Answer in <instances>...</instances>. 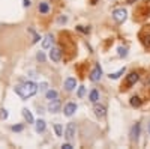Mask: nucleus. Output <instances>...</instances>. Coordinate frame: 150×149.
Here are the masks:
<instances>
[{
    "label": "nucleus",
    "mask_w": 150,
    "mask_h": 149,
    "mask_svg": "<svg viewBox=\"0 0 150 149\" xmlns=\"http://www.w3.org/2000/svg\"><path fill=\"white\" fill-rule=\"evenodd\" d=\"M23 125H14L12 127V131H15V133H20V131H23Z\"/></svg>",
    "instance_id": "obj_29"
},
{
    "label": "nucleus",
    "mask_w": 150,
    "mask_h": 149,
    "mask_svg": "<svg viewBox=\"0 0 150 149\" xmlns=\"http://www.w3.org/2000/svg\"><path fill=\"white\" fill-rule=\"evenodd\" d=\"M77 29H78V30H80V32H89V29H84V27H83V26H78V27H77Z\"/></svg>",
    "instance_id": "obj_33"
},
{
    "label": "nucleus",
    "mask_w": 150,
    "mask_h": 149,
    "mask_svg": "<svg viewBox=\"0 0 150 149\" xmlns=\"http://www.w3.org/2000/svg\"><path fill=\"white\" fill-rule=\"evenodd\" d=\"M75 88H77V80H75L74 77H68L66 80H65V89L66 91H74Z\"/></svg>",
    "instance_id": "obj_9"
},
{
    "label": "nucleus",
    "mask_w": 150,
    "mask_h": 149,
    "mask_svg": "<svg viewBox=\"0 0 150 149\" xmlns=\"http://www.w3.org/2000/svg\"><path fill=\"white\" fill-rule=\"evenodd\" d=\"M117 51H119V56H120V57H125V56L128 54V48H126V47H119Z\"/></svg>",
    "instance_id": "obj_23"
},
{
    "label": "nucleus",
    "mask_w": 150,
    "mask_h": 149,
    "mask_svg": "<svg viewBox=\"0 0 150 149\" xmlns=\"http://www.w3.org/2000/svg\"><path fill=\"white\" fill-rule=\"evenodd\" d=\"M30 5H32L30 0H23V6H24V8H29Z\"/></svg>",
    "instance_id": "obj_30"
},
{
    "label": "nucleus",
    "mask_w": 150,
    "mask_h": 149,
    "mask_svg": "<svg viewBox=\"0 0 150 149\" xmlns=\"http://www.w3.org/2000/svg\"><path fill=\"white\" fill-rule=\"evenodd\" d=\"M128 3H134V2H137V0H126Z\"/></svg>",
    "instance_id": "obj_34"
},
{
    "label": "nucleus",
    "mask_w": 150,
    "mask_h": 149,
    "mask_svg": "<svg viewBox=\"0 0 150 149\" xmlns=\"http://www.w3.org/2000/svg\"><path fill=\"white\" fill-rule=\"evenodd\" d=\"M50 59H51L53 62H60V59H62V50L57 48V47H53L51 51H50Z\"/></svg>",
    "instance_id": "obj_7"
},
{
    "label": "nucleus",
    "mask_w": 150,
    "mask_h": 149,
    "mask_svg": "<svg viewBox=\"0 0 150 149\" xmlns=\"http://www.w3.org/2000/svg\"><path fill=\"white\" fill-rule=\"evenodd\" d=\"M36 59L39 60V62H45V54H44L42 51H39V53L36 54Z\"/></svg>",
    "instance_id": "obj_27"
},
{
    "label": "nucleus",
    "mask_w": 150,
    "mask_h": 149,
    "mask_svg": "<svg viewBox=\"0 0 150 149\" xmlns=\"http://www.w3.org/2000/svg\"><path fill=\"white\" fill-rule=\"evenodd\" d=\"M93 111H95V115L98 116V118H104L105 115H107V108L104 107V106H101V104H96L95 107H93Z\"/></svg>",
    "instance_id": "obj_11"
},
{
    "label": "nucleus",
    "mask_w": 150,
    "mask_h": 149,
    "mask_svg": "<svg viewBox=\"0 0 150 149\" xmlns=\"http://www.w3.org/2000/svg\"><path fill=\"white\" fill-rule=\"evenodd\" d=\"M75 123H68V127H66V131H65V137L68 139V140H72L74 137H75Z\"/></svg>",
    "instance_id": "obj_8"
},
{
    "label": "nucleus",
    "mask_w": 150,
    "mask_h": 149,
    "mask_svg": "<svg viewBox=\"0 0 150 149\" xmlns=\"http://www.w3.org/2000/svg\"><path fill=\"white\" fill-rule=\"evenodd\" d=\"M138 78H140L138 72H131V74H128L126 78H125V81H123V84H122V91H128V89H131L132 86H134L137 81H138Z\"/></svg>",
    "instance_id": "obj_2"
},
{
    "label": "nucleus",
    "mask_w": 150,
    "mask_h": 149,
    "mask_svg": "<svg viewBox=\"0 0 150 149\" xmlns=\"http://www.w3.org/2000/svg\"><path fill=\"white\" fill-rule=\"evenodd\" d=\"M89 99H90L92 103H96L98 99H99V93H98V91H96V89H93V91L90 92V95H89Z\"/></svg>",
    "instance_id": "obj_20"
},
{
    "label": "nucleus",
    "mask_w": 150,
    "mask_h": 149,
    "mask_svg": "<svg viewBox=\"0 0 150 149\" xmlns=\"http://www.w3.org/2000/svg\"><path fill=\"white\" fill-rule=\"evenodd\" d=\"M62 148H63V149H72L74 146L71 143H65V145H62Z\"/></svg>",
    "instance_id": "obj_32"
},
{
    "label": "nucleus",
    "mask_w": 150,
    "mask_h": 149,
    "mask_svg": "<svg viewBox=\"0 0 150 149\" xmlns=\"http://www.w3.org/2000/svg\"><path fill=\"white\" fill-rule=\"evenodd\" d=\"M30 32L33 33V42H38V41H39V36H38V35H36L33 30H30Z\"/></svg>",
    "instance_id": "obj_31"
},
{
    "label": "nucleus",
    "mask_w": 150,
    "mask_h": 149,
    "mask_svg": "<svg viewBox=\"0 0 150 149\" xmlns=\"http://www.w3.org/2000/svg\"><path fill=\"white\" fill-rule=\"evenodd\" d=\"M54 131L57 135H63V128H62L60 123H54Z\"/></svg>",
    "instance_id": "obj_22"
},
{
    "label": "nucleus",
    "mask_w": 150,
    "mask_h": 149,
    "mask_svg": "<svg viewBox=\"0 0 150 149\" xmlns=\"http://www.w3.org/2000/svg\"><path fill=\"white\" fill-rule=\"evenodd\" d=\"M35 130L38 131V133H42L44 130H45V120H42V119H39L36 123H35Z\"/></svg>",
    "instance_id": "obj_17"
},
{
    "label": "nucleus",
    "mask_w": 150,
    "mask_h": 149,
    "mask_svg": "<svg viewBox=\"0 0 150 149\" xmlns=\"http://www.w3.org/2000/svg\"><path fill=\"white\" fill-rule=\"evenodd\" d=\"M125 71H126V68L123 66V68H120V69H119V71H116V72H111L108 77H110L111 80H117L120 76H123V74H125Z\"/></svg>",
    "instance_id": "obj_15"
},
{
    "label": "nucleus",
    "mask_w": 150,
    "mask_h": 149,
    "mask_svg": "<svg viewBox=\"0 0 150 149\" xmlns=\"http://www.w3.org/2000/svg\"><path fill=\"white\" fill-rule=\"evenodd\" d=\"M57 23H59V24H66V23H68V17H66V15H60V17L57 18Z\"/></svg>",
    "instance_id": "obj_25"
},
{
    "label": "nucleus",
    "mask_w": 150,
    "mask_h": 149,
    "mask_svg": "<svg viewBox=\"0 0 150 149\" xmlns=\"http://www.w3.org/2000/svg\"><path fill=\"white\" fill-rule=\"evenodd\" d=\"M51 44H53V36L51 35H47L45 38H44V41H42V48H50V47H51Z\"/></svg>",
    "instance_id": "obj_16"
},
{
    "label": "nucleus",
    "mask_w": 150,
    "mask_h": 149,
    "mask_svg": "<svg viewBox=\"0 0 150 149\" xmlns=\"http://www.w3.org/2000/svg\"><path fill=\"white\" fill-rule=\"evenodd\" d=\"M131 106L132 107H140L141 106V99L138 96H132L131 98Z\"/></svg>",
    "instance_id": "obj_21"
},
{
    "label": "nucleus",
    "mask_w": 150,
    "mask_h": 149,
    "mask_svg": "<svg viewBox=\"0 0 150 149\" xmlns=\"http://www.w3.org/2000/svg\"><path fill=\"white\" fill-rule=\"evenodd\" d=\"M23 116H24V119L27 120V123H33V122H35L33 115L30 113V110H29V108H23Z\"/></svg>",
    "instance_id": "obj_14"
},
{
    "label": "nucleus",
    "mask_w": 150,
    "mask_h": 149,
    "mask_svg": "<svg viewBox=\"0 0 150 149\" xmlns=\"http://www.w3.org/2000/svg\"><path fill=\"white\" fill-rule=\"evenodd\" d=\"M84 93H86V88H84V86H81V88L78 89V92H77V95H78L80 98H83V96H84Z\"/></svg>",
    "instance_id": "obj_28"
},
{
    "label": "nucleus",
    "mask_w": 150,
    "mask_h": 149,
    "mask_svg": "<svg viewBox=\"0 0 150 149\" xmlns=\"http://www.w3.org/2000/svg\"><path fill=\"white\" fill-rule=\"evenodd\" d=\"M39 91H41V92H47V91H48V83H47V81L39 83Z\"/></svg>",
    "instance_id": "obj_24"
},
{
    "label": "nucleus",
    "mask_w": 150,
    "mask_h": 149,
    "mask_svg": "<svg viewBox=\"0 0 150 149\" xmlns=\"http://www.w3.org/2000/svg\"><path fill=\"white\" fill-rule=\"evenodd\" d=\"M126 17H128V12L125 11L123 8L114 9V12H112V18H114L117 23H123L125 20H126Z\"/></svg>",
    "instance_id": "obj_3"
},
{
    "label": "nucleus",
    "mask_w": 150,
    "mask_h": 149,
    "mask_svg": "<svg viewBox=\"0 0 150 149\" xmlns=\"http://www.w3.org/2000/svg\"><path fill=\"white\" fill-rule=\"evenodd\" d=\"M140 38H141L143 44H144L147 48H150V26H146V27L141 30Z\"/></svg>",
    "instance_id": "obj_4"
},
{
    "label": "nucleus",
    "mask_w": 150,
    "mask_h": 149,
    "mask_svg": "<svg viewBox=\"0 0 150 149\" xmlns=\"http://www.w3.org/2000/svg\"><path fill=\"white\" fill-rule=\"evenodd\" d=\"M59 110H60V101H59V99H54V101H50L48 111H51V113H57Z\"/></svg>",
    "instance_id": "obj_12"
},
{
    "label": "nucleus",
    "mask_w": 150,
    "mask_h": 149,
    "mask_svg": "<svg viewBox=\"0 0 150 149\" xmlns=\"http://www.w3.org/2000/svg\"><path fill=\"white\" fill-rule=\"evenodd\" d=\"M138 135H140V123H135V127L132 128V133H131V139L134 142L138 140Z\"/></svg>",
    "instance_id": "obj_13"
},
{
    "label": "nucleus",
    "mask_w": 150,
    "mask_h": 149,
    "mask_svg": "<svg viewBox=\"0 0 150 149\" xmlns=\"http://www.w3.org/2000/svg\"><path fill=\"white\" fill-rule=\"evenodd\" d=\"M38 89H39V88H38L33 81H26V83H23V84H17L15 88H14L15 93L20 98H23V99H27V98L33 96L38 92Z\"/></svg>",
    "instance_id": "obj_1"
},
{
    "label": "nucleus",
    "mask_w": 150,
    "mask_h": 149,
    "mask_svg": "<svg viewBox=\"0 0 150 149\" xmlns=\"http://www.w3.org/2000/svg\"><path fill=\"white\" fill-rule=\"evenodd\" d=\"M45 96H47V99H50V101H54V99H57V92L56 91H47L45 92Z\"/></svg>",
    "instance_id": "obj_18"
},
{
    "label": "nucleus",
    "mask_w": 150,
    "mask_h": 149,
    "mask_svg": "<svg viewBox=\"0 0 150 149\" xmlns=\"http://www.w3.org/2000/svg\"><path fill=\"white\" fill-rule=\"evenodd\" d=\"M149 133H150V125H149Z\"/></svg>",
    "instance_id": "obj_35"
},
{
    "label": "nucleus",
    "mask_w": 150,
    "mask_h": 149,
    "mask_svg": "<svg viewBox=\"0 0 150 149\" xmlns=\"http://www.w3.org/2000/svg\"><path fill=\"white\" fill-rule=\"evenodd\" d=\"M0 119H8V110H5V108H2L0 110Z\"/></svg>",
    "instance_id": "obj_26"
},
{
    "label": "nucleus",
    "mask_w": 150,
    "mask_h": 149,
    "mask_svg": "<svg viewBox=\"0 0 150 149\" xmlns=\"http://www.w3.org/2000/svg\"><path fill=\"white\" fill-rule=\"evenodd\" d=\"M77 108H78V107H77V104H75V103H69V104L65 106V110H63V111H65L66 116H72L75 111H77Z\"/></svg>",
    "instance_id": "obj_10"
},
{
    "label": "nucleus",
    "mask_w": 150,
    "mask_h": 149,
    "mask_svg": "<svg viewBox=\"0 0 150 149\" xmlns=\"http://www.w3.org/2000/svg\"><path fill=\"white\" fill-rule=\"evenodd\" d=\"M150 2H143L141 3V6L137 9V12H135V15H140V14H143L141 15V18L143 17H149V14H150Z\"/></svg>",
    "instance_id": "obj_5"
},
{
    "label": "nucleus",
    "mask_w": 150,
    "mask_h": 149,
    "mask_svg": "<svg viewBox=\"0 0 150 149\" xmlns=\"http://www.w3.org/2000/svg\"><path fill=\"white\" fill-rule=\"evenodd\" d=\"M102 77V68L99 65H95V68L90 72V80L92 81H99V78Z\"/></svg>",
    "instance_id": "obj_6"
},
{
    "label": "nucleus",
    "mask_w": 150,
    "mask_h": 149,
    "mask_svg": "<svg viewBox=\"0 0 150 149\" xmlns=\"http://www.w3.org/2000/svg\"><path fill=\"white\" fill-rule=\"evenodd\" d=\"M39 12H41V14H48V12H50V5L47 2L39 3Z\"/></svg>",
    "instance_id": "obj_19"
}]
</instances>
